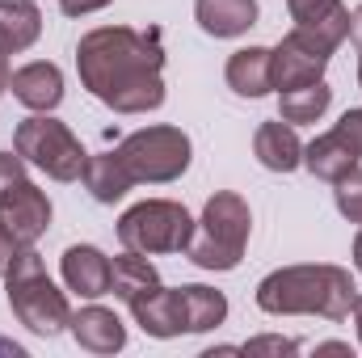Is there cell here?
I'll list each match as a JSON object with an SVG mask.
<instances>
[{"mask_svg": "<svg viewBox=\"0 0 362 358\" xmlns=\"http://www.w3.org/2000/svg\"><path fill=\"white\" fill-rule=\"evenodd\" d=\"M350 316H354V325H358V346H362V295H354V308H350Z\"/></svg>", "mask_w": 362, "mask_h": 358, "instance_id": "cell-32", "label": "cell"}, {"mask_svg": "<svg viewBox=\"0 0 362 358\" xmlns=\"http://www.w3.org/2000/svg\"><path fill=\"white\" fill-rule=\"evenodd\" d=\"M81 181H85V190H89L93 198L105 202V207H114L118 198H127V190L135 185L131 173L122 169V161H118L114 152H105V156H89V165H85Z\"/></svg>", "mask_w": 362, "mask_h": 358, "instance_id": "cell-23", "label": "cell"}, {"mask_svg": "<svg viewBox=\"0 0 362 358\" xmlns=\"http://www.w3.org/2000/svg\"><path fill=\"white\" fill-rule=\"evenodd\" d=\"M13 148L25 156V165L42 169L51 181H81L85 165H89L85 144L72 135L68 122H59L51 114L21 118L17 131H13Z\"/></svg>", "mask_w": 362, "mask_h": 358, "instance_id": "cell-6", "label": "cell"}, {"mask_svg": "<svg viewBox=\"0 0 362 358\" xmlns=\"http://www.w3.org/2000/svg\"><path fill=\"white\" fill-rule=\"evenodd\" d=\"M68 329H72L76 346L89 350V354H118L127 346V325L118 321L114 308H101V304H89V308L72 312Z\"/></svg>", "mask_w": 362, "mask_h": 358, "instance_id": "cell-10", "label": "cell"}, {"mask_svg": "<svg viewBox=\"0 0 362 358\" xmlns=\"http://www.w3.org/2000/svg\"><path fill=\"white\" fill-rule=\"evenodd\" d=\"M156 287H160V274L148 262V253L127 249V253H118V258L110 262V291H114L127 308H131L135 299H144L148 291H156Z\"/></svg>", "mask_w": 362, "mask_h": 358, "instance_id": "cell-19", "label": "cell"}, {"mask_svg": "<svg viewBox=\"0 0 362 358\" xmlns=\"http://www.w3.org/2000/svg\"><path fill=\"white\" fill-rule=\"evenodd\" d=\"M181 291V321H185V333H211L228 321V295L215 291V287H202V282H189L177 287Z\"/></svg>", "mask_w": 362, "mask_h": 358, "instance_id": "cell-20", "label": "cell"}, {"mask_svg": "<svg viewBox=\"0 0 362 358\" xmlns=\"http://www.w3.org/2000/svg\"><path fill=\"white\" fill-rule=\"evenodd\" d=\"M131 316H135V325H139L148 337H160V342H169V337H181V333H185V321H181V291L177 287H156V291H148L144 299L131 304Z\"/></svg>", "mask_w": 362, "mask_h": 358, "instance_id": "cell-15", "label": "cell"}, {"mask_svg": "<svg viewBox=\"0 0 362 358\" xmlns=\"http://www.w3.org/2000/svg\"><path fill=\"white\" fill-rule=\"evenodd\" d=\"M354 278L341 266H282L257 282V308L266 316H325L346 321L354 308Z\"/></svg>", "mask_w": 362, "mask_h": 358, "instance_id": "cell-2", "label": "cell"}, {"mask_svg": "<svg viewBox=\"0 0 362 358\" xmlns=\"http://www.w3.org/2000/svg\"><path fill=\"white\" fill-rule=\"evenodd\" d=\"M350 148H354V156L362 161V110H346L341 118H337V127H333Z\"/></svg>", "mask_w": 362, "mask_h": 358, "instance_id": "cell-26", "label": "cell"}, {"mask_svg": "<svg viewBox=\"0 0 362 358\" xmlns=\"http://www.w3.org/2000/svg\"><path fill=\"white\" fill-rule=\"evenodd\" d=\"M253 156L262 161V169L270 173H295L303 165V144L295 135L291 122L274 118V122H262L257 135H253Z\"/></svg>", "mask_w": 362, "mask_h": 358, "instance_id": "cell-16", "label": "cell"}, {"mask_svg": "<svg viewBox=\"0 0 362 358\" xmlns=\"http://www.w3.org/2000/svg\"><path fill=\"white\" fill-rule=\"evenodd\" d=\"M59 274H64L68 291H76L81 299L110 295V258L97 245H68L59 258Z\"/></svg>", "mask_w": 362, "mask_h": 358, "instance_id": "cell-11", "label": "cell"}, {"mask_svg": "<svg viewBox=\"0 0 362 358\" xmlns=\"http://www.w3.org/2000/svg\"><path fill=\"white\" fill-rule=\"evenodd\" d=\"M333 185H337V190H333V202H337L341 219H350V224H362V169L354 165L346 178L333 181Z\"/></svg>", "mask_w": 362, "mask_h": 358, "instance_id": "cell-24", "label": "cell"}, {"mask_svg": "<svg viewBox=\"0 0 362 358\" xmlns=\"http://www.w3.org/2000/svg\"><path fill=\"white\" fill-rule=\"evenodd\" d=\"M223 76H228V89L236 97H249V101L274 93V47H240V51H232Z\"/></svg>", "mask_w": 362, "mask_h": 358, "instance_id": "cell-13", "label": "cell"}, {"mask_svg": "<svg viewBox=\"0 0 362 358\" xmlns=\"http://www.w3.org/2000/svg\"><path fill=\"white\" fill-rule=\"evenodd\" d=\"M358 85H362V59H358Z\"/></svg>", "mask_w": 362, "mask_h": 358, "instance_id": "cell-35", "label": "cell"}, {"mask_svg": "<svg viewBox=\"0 0 362 358\" xmlns=\"http://www.w3.org/2000/svg\"><path fill=\"white\" fill-rule=\"evenodd\" d=\"M0 228L17 245H38L51 228V198L34 181H17L13 190L0 194Z\"/></svg>", "mask_w": 362, "mask_h": 358, "instance_id": "cell-9", "label": "cell"}, {"mask_svg": "<svg viewBox=\"0 0 362 358\" xmlns=\"http://www.w3.org/2000/svg\"><path fill=\"white\" fill-rule=\"evenodd\" d=\"M17 249H21V245L0 228V278H4V270H8V262H13V253H17Z\"/></svg>", "mask_w": 362, "mask_h": 358, "instance_id": "cell-29", "label": "cell"}, {"mask_svg": "<svg viewBox=\"0 0 362 358\" xmlns=\"http://www.w3.org/2000/svg\"><path fill=\"white\" fill-rule=\"evenodd\" d=\"M329 105H333V89L325 81H308V85H295V89L278 93V118L291 122V127L320 122Z\"/></svg>", "mask_w": 362, "mask_h": 358, "instance_id": "cell-22", "label": "cell"}, {"mask_svg": "<svg viewBox=\"0 0 362 358\" xmlns=\"http://www.w3.org/2000/svg\"><path fill=\"white\" fill-rule=\"evenodd\" d=\"M114 156L122 161V169L131 173L135 185H165V181H177L185 169H189V156H194V144L181 127H169V122H156V127H139L131 131Z\"/></svg>", "mask_w": 362, "mask_h": 358, "instance_id": "cell-5", "label": "cell"}, {"mask_svg": "<svg viewBox=\"0 0 362 358\" xmlns=\"http://www.w3.org/2000/svg\"><path fill=\"white\" fill-rule=\"evenodd\" d=\"M110 0H59V8L68 13V17H89V13H101Z\"/></svg>", "mask_w": 362, "mask_h": 358, "instance_id": "cell-28", "label": "cell"}, {"mask_svg": "<svg viewBox=\"0 0 362 358\" xmlns=\"http://www.w3.org/2000/svg\"><path fill=\"white\" fill-rule=\"evenodd\" d=\"M81 85L114 114H148L165 105V47L160 34L131 25H97L76 42Z\"/></svg>", "mask_w": 362, "mask_h": 358, "instance_id": "cell-1", "label": "cell"}, {"mask_svg": "<svg viewBox=\"0 0 362 358\" xmlns=\"http://www.w3.org/2000/svg\"><path fill=\"white\" fill-rule=\"evenodd\" d=\"M354 266H358V274H362V232L354 236Z\"/></svg>", "mask_w": 362, "mask_h": 358, "instance_id": "cell-34", "label": "cell"}, {"mask_svg": "<svg viewBox=\"0 0 362 358\" xmlns=\"http://www.w3.org/2000/svg\"><path fill=\"white\" fill-rule=\"evenodd\" d=\"M249 232H253V211L249 202L236 194V190H219L206 198L202 207V219L194 224V236L185 245L189 262L198 270H236L245 258V245H249Z\"/></svg>", "mask_w": 362, "mask_h": 358, "instance_id": "cell-4", "label": "cell"}, {"mask_svg": "<svg viewBox=\"0 0 362 358\" xmlns=\"http://www.w3.org/2000/svg\"><path fill=\"white\" fill-rule=\"evenodd\" d=\"M333 59V47L308 30H291L278 47H274V89H295L308 81H325V68Z\"/></svg>", "mask_w": 362, "mask_h": 358, "instance_id": "cell-8", "label": "cell"}, {"mask_svg": "<svg viewBox=\"0 0 362 358\" xmlns=\"http://www.w3.org/2000/svg\"><path fill=\"white\" fill-rule=\"evenodd\" d=\"M286 13L299 30L325 38L333 51L350 38V8L341 0H286Z\"/></svg>", "mask_w": 362, "mask_h": 358, "instance_id": "cell-14", "label": "cell"}, {"mask_svg": "<svg viewBox=\"0 0 362 358\" xmlns=\"http://www.w3.org/2000/svg\"><path fill=\"white\" fill-rule=\"evenodd\" d=\"M4 287H8V308H13V316H17L30 333L55 337V333L68 329V321H72L68 295L51 282L47 262L38 258L34 245H21V249L13 253V262L4 270Z\"/></svg>", "mask_w": 362, "mask_h": 358, "instance_id": "cell-3", "label": "cell"}, {"mask_svg": "<svg viewBox=\"0 0 362 358\" xmlns=\"http://www.w3.org/2000/svg\"><path fill=\"white\" fill-rule=\"evenodd\" d=\"M350 38L362 47V4H354V8H350Z\"/></svg>", "mask_w": 362, "mask_h": 358, "instance_id": "cell-30", "label": "cell"}, {"mask_svg": "<svg viewBox=\"0 0 362 358\" xmlns=\"http://www.w3.org/2000/svg\"><path fill=\"white\" fill-rule=\"evenodd\" d=\"M8 93H13L25 110H34V114H51V110L64 101V72H59L55 64H47V59H34V64L17 68V72L8 76Z\"/></svg>", "mask_w": 362, "mask_h": 358, "instance_id": "cell-12", "label": "cell"}, {"mask_svg": "<svg viewBox=\"0 0 362 358\" xmlns=\"http://www.w3.org/2000/svg\"><path fill=\"white\" fill-rule=\"evenodd\" d=\"M194 17H198L202 34H211V38H240L257 25L262 8H257V0H198Z\"/></svg>", "mask_w": 362, "mask_h": 358, "instance_id": "cell-17", "label": "cell"}, {"mask_svg": "<svg viewBox=\"0 0 362 358\" xmlns=\"http://www.w3.org/2000/svg\"><path fill=\"white\" fill-rule=\"evenodd\" d=\"M8 76H13V72H8V55L0 51V93L8 89Z\"/></svg>", "mask_w": 362, "mask_h": 358, "instance_id": "cell-33", "label": "cell"}, {"mask_svg": "<svg viewBox=\"0 0 362 358\" xmlns=\"http://www.w3.org/2000/svg\"><path fill=\"white\" fill-rule=\"evenodd\" d=\"M25 169H30V165H25V156H21L17 148H13V152H0V194L13 190L17 181H25Z\"/></svg>", "mask_w": 362, "mask_h": 358, "instance_id": "cell-25", "label": "cell"}, {"mask_svg": "<svg viewBox=\"0 0 362 358\" xmlns=\"http://www.w3.org/2000/svg\"><path fill=\"white\" fill-rule=\"evenodd\" d=\"M354 165H358V156H354V148H350L337 131L316 135V139L303 148V169L320 181H341Z\"/></svg>", "mask_w": 362, "mask_h": 358, "instance_id": "cell-21", "label": "cell"}, {"mask_svg": "<svg viewBox=\"0 0 362 358\" xmlns=\"http://www.w3.org/2000/svg\"><path fill=\"white\" fill-rule=\"evenodd\" d=\"M245 354H299V342H286V337H257L249 346H240Z\"/></svg>", "mask_w": 362, "mask_h": 358, "instance_id": "cell-27", "label": "cell"}, {"mask_svg": "<svg viewBox=\"0 0 362 358\" xmlns=\"http://www.w3.org/2000/svg\"><path fill=\"white\" fill-rule=\"evenodd\" d=\"M42 38V13L34 0H0V51L21 55Z\"/></svg>", "mask_w": 362, "mask_h": 358, "instance_id": "cell-18", "label": "cell"}, {"mask_svg": "<svg viewBox=\"0 0 362 358\" xmlns=\"http://www.w3.org/2000/svg\"><path fill=\"white\" fill-rule=\"evenodd\" d=\"M316 354H354V350H350V342H320Z\"/></svg>", "mask_w": 362, "mask_h": 358, "instance_id": "cell-31", "label": "cell"}, {"mask_svg": "<svg viewBox=\"0 0 362 358\" xmlns=\"http://www.w3.org/2000/svg\"><path fill=\"white\" fill-rule=\"evenodd\" d=\"M194 236V215L173 202V198H144L131 211H122L118 219V241L122 249L135 253H185Z\"/></svg>", "mask_w": 362, "mask_h": 358, "instance_id": "cell-7", "label": "cell"}]
</instances>
